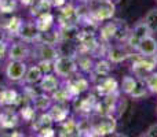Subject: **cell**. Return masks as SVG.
Returning a JSON list of instances; mask_svg holds the SVG:
<instances>
[{
	"label": "cell",
	"mask_w": 157,
	"mask_h": 137,
	"mask_svg": "<svg viewBox=\"0 0 157 137\" xmlns=\"http://www.w3.org/2000/svg\"><path fill=\"white\" fill-rule=\"evenodd\" d=\"M130 59H134L132 65H131V71H132V75H135L138 80L145 81V78L157 69V55H155V56H144V55L136 52L135 56L132 54Z\"/></svg>",
	"instance_id": "obj_1"
},
{
	"label": "cell",
	"mask_w": 157,
	"mask_h": 137,
	"mask_svg": "<svg viewBox=\"0 0 157 137\" xmlns=\"http://www.w3.org/2000/svg\"><path fill=\"white\" fill-rule=\"evenodd\" d=\"M116 4L113 0H92L90 3L88 14L94 21L105 22L114 16Z\"/></svg>",
	"instance_id": "obj_2"
},
{
	"label": "cell",
	"mask_w": 157,
	"mask_h": 137,
	"mask_svg": "<svg viewBox=\"0 0 157 137\" xmlns=\"http://www.w3.org/2000/svg\"><path fill=\"white\" fill-rule=\"evenodd\" d=\"M52 71L61 78V80H68L72 75H75L78 71L76 56L68 54H61L57 59L52 62Z\"/></svg>",
	"instance_id": "obj_3"
},
{
	"label": "cell",
	"mask_w": 157,
	"mask_h": 137,
	"mask_svg": "<svg viewBox=\"0 0 157 137\" xmlns=\"http://www.w3.org/2000/svg\"><path fill=\"white\" fill-rule=\"evenodd\" d=\"M91 136H108L116 132L117 121L116 117L112 114H95V117H91Z\"/></svg>",
	"instance_id": "obj_4"
},
{
	"label": "cell",
	"mask_w": 157,
	"mask_h": 137,
	"mask_svg": "<svg viewBox=\"0 0 157 137\" xmlns=\"http://www.w3.org/2000/svg\"><path fill=\"white\" fill-rule=\"evenodd\" d=\"M28 69V63L25 60L7 59L4 63V77L11 84H21Z\"/></svg>",
	"instance_id": "obj_5"
},
{
	"label": "cell",
	"mask_w": 157,
	"mask_h": 137,
	"mask_svg": "<svg viewBox=\"0 0 157 137\" xmlns=\"http://www.w3.org/2000/svg\"><path fill=\"white\" fill-rule=\"evenodd\" d=\"M59 55V48L54 44L36 41L32 47V56H35L36 60H51V62H54Z\"/></svg>",
	"instance_id": "obj_6"
},
{
	"label": "cell",
	"mask_w": 157,
	"mask_h": 137,
	"mask_svg": "<svg viewBox=\"0 0 157 137\" xmlns=\"http://www.w3.org/2000/svg\"><path fill=\"white\" fill-rule=\"evenodd\" d=\"M21 124V117L18 110L13 106L0 107V129L11 130Z\"/></svg>",
	"instance_id": "obj_7"
},
{
	"label": "cell",
	"mask_w": 157,
	"mask_h": 137,
	"mask_svg": "<svg viewBox=\"0 0 157 137\" xmlns=\"http://www.w3.org/2000/svg\"><path fill=\"white\" fill-rule=\"evenodd\" d=\"M32 58V44L25 43L22 40H17L10 43V48H8V56L7 59L14 60H25Z\"/></svg>",
	"instance_id": "obj_8"
},
{
	"label": "cell",
	"mask_w": 157,
	"mask_h": 137,
	"mask_svg": "<svg viewBox=\"0 0 157 137\" xmlns=\"http://www.w3.org/2000/svg\"><path fill=\"white\" fill-rule=\"evenodd\" d=\"M80 96H76L72 99L73 108L80 115H91V113H94L95 103H97V100H98V96L94 93H90L84 97H80Z\"/></svg>",
	"instance_id": "obj_9"
},
{
	"label": "cell",
	"mask_w": 157,
	"mask_h": 137,
	"mask_svg": "<svg viewBox=\"0 0 157 137\" xmlns=\"http://www.w3.org/2000/svg\"><path fill=\"white\" fill-rule=\"evenodd\" d=\"M131 55H132V52L128 51V47L125 44H114V45L108 44L105 58L110 60L112 65H117V63L125 62L127 59H130Z\"/></svg>",
	"instance_id": "obj_10"
},
{
	"label": "cell",
	"mask_w": 157,
	"mask_h": 137,
	"mask_svg": "<svg viewBox=\"0 0 157 137\" xmlns=\"http://www.w3.org/2000/svg\"><path fill=\"white\" fill-rule=\"evenodd\" d=\"M94 91L98 97H102V96H106V95L117 93L120 91V86H119V82L113 77L106 75V77H102L98 80L97 85L94 86Z\"/></svg>",
	"instance_id": "obj_11"
},
{
	"label": "cell",
	"mask_w": 157,
	"mask_h": 137,
	"mask_svg": "<svg viewBox=\"0 0 157 137\" xmlns=\"http://www.w3.org/2000/svg\"><path fill=\"white\" fill-rule=\"evenodd\" d=\"M39 34H40V32H39L37 27H36L35 19H32V21H22L17 37H18L19 40L25 41V43L35 44L39 38Z\"/></svg>",
	"instance_id": "obj_12"
},
{
	"label": "cell",
	"mask_w": 157,
	"mask_h": 137,
	"mask_svg": "<svg viewBox=\"0 0 157 137\" xmlns=\"http://www.w3.org/2000/svg\"><path fill=\"white\" fill-rule=\"evenodd\" d=\"M61 85H62V80H61L54 71H51V73H46V74L43 75V78H41L40 82H39V89H40L41 92H46V93L51 95L52 92L57 91Z\"/></svg>",
	"instance_id": "obj_13"
},
{
	"label": "cell",
	"mask_w": 157,
	"mask_h": 137,
	"mask_svg": "<svg viewBox=\"0 0 157 137\" xmlns=\"http://www.w3.org/2000/svg\"><path fill=\"white\" fill-rule=\"evenodd\" d=\"M71 108H69L68 103H52L51 107L48 108V114L51 115L54 124H59V122L65 121L71 114Z\"/></svg>",
	"instance_id": "obj_14"
},
{
	"label": "cell",
	"mask_w": 157,
	"mask_h": 137,
	"mask_svg": "<svg viewBox=\"0 0 157 137\" xmlns=\"http://www.w3.org/2000/svg\"><path fill=\"white\" fill-rule=\"evenodd\" d=\"M135 52L144 55V56H155V55H157V40L152 34L144 37L139 41Z\"/></svg>",
	"instance_id": "obj_15"
},
{
	"label": "cell",
	"mask_w": 157,
	"mask_h": 137,
	"mask_svg": "<svg viewBox=\"0 0 157 137\" xmlns=\"http://www.w3.org/2000/svg\"><path fill=\"white\" fill-rule=\"evenodd\" d=\"M44 73L41 71L40 66L37 65V63H33V65L28 66L26 69V73H25V77L24 80H22L21 84H24V85H39V82H40V80L43 78Z\"/></svg>",
	"instance_id": "obj_16"
},
{
	"label": "cell",
	"mask_w": 157,
	"mask_h": 137,
	"mask_svg": "<svg viewBox=\"0 0 157 137\" xmlns=\"http://www.w3.org/2000/svg\"><path fill=\"white\" fill-rule=\"evenodd\" d=\"M52 99H51V95L46 93V92H39L32 100H30V104L33 106L37 113H44V111H48V108L51 107L52 104Z\"/></svg>",
	"instance_id": "obj_17"
},
{
	"label": "cell",
	"mask_w": 157,
	"mask_h": 137,
	"mask_svg": "<svg viewBox=\"0 0 157 137\" xmlns=\"http://www.w3.org/2000/svg\"><path fill=\"white\" fill-rule=\"evenodd\" d=\"M21 100L19 93L13 88H4L0 91V107H6V106H13L17 107Z\"/></svg>",
	"instance_id": "obj_18"
},
{
	"label": "cell",
	"mask_w": 157,
	"mask_h": 137,
	"mask_svg": "<svg viewBox=\"0 0 157 137\" xmlns=\"http://www.w3.org/2000/svg\"><path fill=\"white\" fill-rule=\"evenodd\" d=\"M35 23L40 33L47 32V30L57 26L55 25V16L52 13H46V14H41V15H37L35 18Z\"/></svg>",
	"instance_id": "obj_19"
},
{
	"label": "cell",
	"mask_w": 157,
	"mask_h": 137,
	"mask_svg": "<svg viewBox=\"0 0 157 137\" xmlns=\"http://www.w3.org/2000/svg\"><path fill=\"white\" fill-rule=\"evenodd\" d=\"M76 62L78 71L83 74H91L92 69H94V59H92L91 54H86V52H78L76 55Z\"/></svg>",
	"instance_id": "obj_20"
},
{
	"label": "cell",
	"mask_w": 157,
	"mask_h": 137,
	"mask_svg": "<svg viewBox=\"0 0 157 137\" xmlns=\"http://www.w3.org/2000/svg\"><path fill=\"white\" fill-rule=\"evenodd\" d=\"M57 135H59V136H78V133H77V121L75 118L68 117L65 121L59 122V124H58Z\"/></svg>",
	"instance_id": "obj_21"
},
{
	"label": "cell",
	"mask_w": 157,
	"mask_h": 137,
	"mask_svg": "<svg viewBox=\"0 0 157 137\" xmlns=\"http://www.w3.org/2000/svg\"><path fill=\"white\" fill-rule=\"evenodd\" d=\"M30 124H32V130L37 133L39 130L44 129V128L52 126V125H54V121H52L51 115L48 114V111H44V113H37L36 118L33 119Z\"/></svg>",
	"instance_id": "obj_22"
},
{
	"label": "cell",
	"mask_w": 157,
	"mask_h": 137,
	"mask_svg": "<svg viewBox=\"0 0 157 137\" xmlns=\"http://www.w3.org/2000/svg\"><path fill=\"white\" fill-rule=\"evenodd\" d=\"M112 67H113V66H112L110 60H108L106 58H102V59L97 60V62L94 63V69H92L90 75H97L98 78L106 77V75L110 74Z\"/></svg>",
	"instance_id": "obj_23"
},
{
	"label": "cell",
	"mask_w": 157,
	"mask_h": 137,
	"mask_svg": "<svg viewBox=\"0 0 157 137\" xmlns=\"http://www.w3.org/2000/svg\"><path fill=\"white\" fill-rule=\"evenodd\" d=\"M52 5L50 3V0H35L32 5H30V15L33 18H36L37 15H41V14L46 13H51Z\"/></svg>",
	"instance_id": "obj_24"
},
{
	"label": "cell",
	"mask_w": 157,
	"mask_h": 137,
	"mask_svg": "<svg viewBox=\"0 0 157 137\" xmlns=\"http://www.w3.org/2000/svg\"><path fill=\"white\" fill-rule=\"evenodd\" d=\"M51 99H52V102H55V103H69V102H72L73 96L69 93V91L65 86L61 85L57 91H54L51 93Z\"/></svg>",
	"instance_id": "obj_25"
},
{
	"label": "cell",
	"mask_w": 157,
	"mask_h": 137,
	"mask_svg": "<svg viewBox=\"0 0 157 137\" xmlns=\"http://www.w3.org/2000/svg\"><path fill=\"white\" fill-rule=\"evenodd\" d=\"M136 84H138V78L135 75H125V77H123V81L120 84V91L130 96L135 89Z\"/></svg>",
	"instance_id": "obj_26"
},
{
	"label": "cell",
	"mask_w": 157,
	"mask_h": 137,
	"mask_svg": "<svg viewBox=\"0 0 157 137\" xmlns=\"http://www.w3.org/2000/svg\"><path fill=\"white\" fill-rule=\"evenodd\" d=\"M18 113H19V117H21V121L26 122V124H30L36 118V115H37V111L33 108V106L30 103H28L26 106L21 107L18 110Z\"/></svg>",
	"instance_id": "obj_27"
},
{
	"label": "cell",
	"mask_w": 157,
	"mask_h": 137,
	"mask_svg": "<svg viewBox=\"0 0 157 137\" xmlns=\"http://www.w3.org/2000/svg\"><path fill=\"white\" fill-rule=\"evenodd\" d=\"M22 21H24V19L18 18V16H11V18L8 19V22L6 23V26H4V32L8 33V34H14L17 37Z\"/></svg>",
	"instance_id": "obj_28"
},
{
	"label": "cell",
	"mask_w": 157,
	"mask_h": 137,
	"mask_svg": "<svg viewBox=\"0 0 157 137\" xmlns=\"http://www.w3.org/2000/svg\"><path fill=\"white\" fill-rule=\"evenodd\" d=\"M18 0H0V14H13L18 10Z\"/></svg>",
	"instance_id": "obj_29"
},
{
	"label": "cell",
	"mask_w": 157,
	"mask_h": 137,
	"mask_svg": "<svg viewBox=\"0 0 157 137\" xmlns=\"http://www.w3.org/2000/svg\"><path fill=\"white\" fill-rule=\"evenodd\" d=\"M144 21L146 22V25L152 30V33H157V7L147 11Z\"/></svg>",
	"instance_id": "obj_30"
},
{
	"label": "cell",
	"mask_w": 157,
	"mask_h": 137,
	"mask_svg": "<svg viewBox=\"0 0 157 137\" xmlns=\"http://www.w3.org/2000/svg\"><path fill=\"white\" fill-rule=\"evenodd\" d=\"M149 93L150 92H149V89H147L145 81L144 80H138V84H136L135 89H134V92L130 95V96L132 97V99H142V97L147 96Z\"/></svg>",
	"instance_id": "obj_31"
},
{
	"label": "cell",
	"mask_w": 157,
	"mask_h": 137,
	"mask_svg": "<svg viewBox=\"0 0 157 137\" xmlns=\"http://www.w3.org/2000/svg\"><path fill=\"white\" fill-rule=\"evenodd\" d=\"M145 84H146L150 93L157 95V70H155L152 74H149L145 78Z\"/></svg>",
	"instance_id": "obj_32"
},
{
	"label": "cell",
	"mask_w": 157,
	"mask_h": 137,
	"mask_svg": "<svg viewBox=\"0 0 157 137\" xmlns=\"http://www.w3.org/2000/svg\"><path fill=\"white\" fill-rule=\"evenodd\" d=\"M8 48H10V41H7V40H2V41H0V62L7 60Z\"/></svg>",
	"instance_id": "obj_33"
},
{
	"label": "cell",
	"mask_w": 157,
	"mask_h": 137,
	"mask_svg": "<svg viewBox=\"0 0 157 137\" xmlns=\"http://www.w3.org/2000/svg\"><path fill=\"white\" fill-rule=\"evenodd\" d=\"M36 63L40 66L41 71H43L44 74H46V73H51L52 71V62L51 60H37Z\"/></svg>",
	"instance_id": "obj_34"
},
{
	"label": "cell",
	"mask_w": 157,
	"mask_h": 137,
	"mask_svg": "<svg viewBox=\"0 0 157 137\" xmlns=\"http://www.w3.org/2000/svg\"><path fill=\"white\" fill-rule=\"evenodd\" d=\"M55 135H57V132H55V129L52 126L44 128V129L39 130V132L36 133V136H55Z\"/></svg>",
	"instance_id": "obj_35"
},
{
	"label": "cell",
	"mask_w": 157,
	"mask_h": 137,
	"mask_svg": "<svg viewBox=\"0 0 157 137\" xmlns=\"http://www.w3.org/2000/svg\"><path fill=\"white\" fill-rule=\"evenodd\" d=\"M146 137H157V124H153L152 126H149L145 132Z\"/></svg>",
	"instance_id": "obj_36"
},
{
	"label": "cell",
	"mask_w": 157,
	"mask_h": 137,
	"mask_svg": "<svg viewBox=\"0 0 157 137\" xmlns=\"http://www.w3.org/2000/svg\"><path fill=\"white\" fill-rule=\"evenodd\" d=\"M50 3H51L52 8H61L68 3V0H50Z\"/></svg>",
	"instance_id": "obj_37"
},
{
	"label": "cell",
	"mask_w": 157,
	"mask_h": 137,
	"mask_svg": "<svg viewBox=\"0 0 157 137\" xmlns=\"http://www.w3.org/2000/svg\"><path fill=\"white\" fill-rule=\"evenodd\" d=\"M22 5H26V7H30V5L35 3V0H18Z\"/></svg>",
	"instance_id": "obj_38"
},
{
	"label": "cell",
	"mask_w": 157,
	"mask_h": 137,
	"mask_svg": "<svg viewBox=\"0 0 157 137\" xmlns=\"http://www.w3.org/2000/svg\"><path fill=\"white\" fill-rule=\"evenodd\" d=\"M0 67H2V62H0Z\"/></svg>",
	"instance_id": "obj_39"
}]
</instances>
